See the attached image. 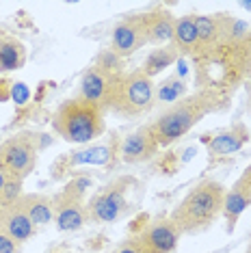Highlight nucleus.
Wrapping results in <instances>:
<instances>
[{
  "mask_svg": "<svg viewBox=\"0 0 251 253\" xmlns=\"http://www.w3.org/2000/svg\"><path fill=\"white\" fill-rule=\"evenodd\" d=\"M243 50V67H245V78H251V31L243 37L241 42Z\"/></svg>",
  "mask_w": 251,
  "mask_h": 253,
  "instance_id": "26",
  "label": "nucleus"
},
{
  "mask_svg": "<svg viewBox=\"0 0 251 253\" xmlns=\"http://www.w3.org/2000/svg\"><path fill=\"white\" fill-rule=\"evenodd\" d=\"M186 97V84L178 74L165 78L161 84H156V104H167V102H180Z\"/></svg>",
  "mask_w": 251,
  "mask_h": 253,
  "instance_id": "21",
  "label": "nucleus"
},
{
  "mask_svg": "<svg viewBox=\"0 0 251 253\" xmlns=\"http://www.w3.org/2000/svg\"><path fill=\"white\" fill-rule=\"evenodd\" d=\"M225 188L214 180H202L171 212V223L180 234H202L223 212Z\"/></svg>",
  "mask_w": 251,
  "mask_h": 253,
  "instance_id": "2",
  "label": "nucleus"
},
{
  "mask_svg": "<svg viewBox=\"0 0 251 253\" xmlns=\"http://www.w3.org/2000/svg\"><path fill=\"white\" fill-rule=\"evenodd\" d=\"M115 253H145V249H143V247H141L139 243H136L134 238H130L128 243H124Z\"/></svg>",
  "mask_w": 251,
  "mask_h": 253,
  "instance_id": "27",
  "label": "nucleus"
},
{
  "mask_svg": "<svg viewBox=\"0 0 251 253\" xmlns=\"http://www.w3.org/2000/svg\"><path fill=\"white\" fill-rule=\"evenodd\" d=\"M182 234L175 229L171 218H158L141 229L134 240L145 249V253H173L180 245Z\"/></svg>",
  "mask_w": 251,
  "mask_h": 253,
  "instance_id": "7",
  "label": "nucleus"
},
{
  "mask_svg": "<svg viewBox=\"0 0 251 253\" xmlns=\"http://www.w3.org/2000/svg\"><path fill=\"white\" fill-rule=\"evenodd\" d=\"M197 26V50L193 59L208 54L212 48L221 43V22L219 15H195Z\"/></svg>",
  "mask_w": 251,
  "mask_h": 253,
  "instance_id": "16",
  "label": "nucleus"
},
{
  "mask_svg": "<svg viewBox=\"0 0 251 253\" xmlns=\"http://www.w3.org/2000/svg\"><path fill=\"white\" fill-rule=\"evenodd\" d=\"M54 223L61 232H76L84 223H89L87 201L72 197L67 193H59L54 197Z\"/></svg>",
  "mask_w": 251,
  "mask_h": 253,
  "instance_id": "9",
  "label": "nucleus"
},
{
  "mask_svg": "<svg viewBox=\"0 0 251 253\" xmlns=\"http://www.w3.org/2000/svg\"><path fill=\"white\" fill-rule=\"evenodd\" d=\"M122 61L124 59H119V56L113 52L111 48H106V50H102V52H100L98 61H95V67H100V70L104 74H108V76H119V74H124Z\"/></svg>",
  "mask_w": 251,
  "mask_h": 253,
  "instance_id": "22",
  "label": "nucleus"
},
{
  "mask_svg": "<svg viewBox=\"0 0 251 253\" xmlns=\"http://www.w3.org/2000/svg\"><path fill=\"white\" fill-rule=\"evenodd\" d=\"M161 145L154 139L150 126H141L139 130H134L132 134H128L122 141V147H119V156H122L124 163L136 165V163H145V160H152L158 154Z\"/></svg>",
  "mask_w": 251,
  "mask_h": 253,
  "instance_id": "10",
  "label": "nucleus"
},
{
  "mask_svg": "<svg viewBox=\"0 0 251 253\" xmlns=\"http://www.w3.org/2000/svg\"><path fill=\"white\" fill-rule=\"evenodd\" d=\"M247 253H251V245H249V249H247Z\"/></svg>",
  "mask_w": 251,
  "mask_h": 253,
  "instance_id": "29",
  "label": "nucleus"
},
{
  "mask_svg": "<svg viewBox=\"0 0 251 253\" xmlns=\"http://www.w3.org/2000/svg\"><path fill=\"white\" fill-rule=\"evenodd\" d=\"M247 208H251V165L238 175V180L232 184L230 191H225L223 214L227 221V229H234L238 218Z\"/></svg>",
  "mask_w": 251,
  "mask_h": 253,
  "instance_id": "11",
  "label": "nucleus"
},
{
  "mask_svg": "<svg viewBox=\"0 0 251 253\" xmlns=\"http://www.w3.org/2000/svg\"><path fill=\"white\" fill-rule=\"evenodd\" d=\"M115 76H108L100 67H89L81 78V87H78V97L87 100L91 104H98L106 111V97L111 91V83Z\"/></svg>",
  "mask_w": 251,
  "mask_h": 253,
  "instance_id": "12",
  "label": "nucleus"
},
{
  "mask_svg": "<svg viewBox=\"0 0 251 253\" xmlns=\"http://www.w3.org/2000/svg\"><path fill=\"white\" fill-rule=\"evenodd\" d=\"M171 43L178 48L180 54H195L197 50V26H195V13L182 15L180 20H175L173 26V37Z\"/></svg>",
  "mask_w": 251,
  "mask_h": 253,
  "instance_id": "19",
  "label": "nucleus"
},
{
  "mask_svg": "<svg viewBox=\"0 0 251 253\" xmlns=\"http://www.w3.org/2000/svg\"><path fill=\"white\" fill-rule=\"evenodd\" d=\"M106 111L81 97H70L56 108L52 117L54 132L67 143H91L104 134Z\"/></svg>",
  "mask_w": 251,
  "mask_h": 253,
  "instance_id": "4",
  "label": "nucleus"
},
{
  "mask_svg": "<svg viewBox=\"0 0 251 253\" xmlns=\"http://www.w3.org/2000/svg\"><path fill=\"white\" fill-rule=\"evenodd\" d=\"M249 141V130L243 124H234L230 130L221 132L219 136H214L208 145V152L214 156H227V154L238 152L245 143Z\"/></svg>",
  "mask_w": 251,
  "mask_h": 253,
  "instance_id": "17",
  "label": "nucleus"
},
{
  "mask_svg": "<svg viewBox=\"0 0 251 253\" xmlns=\"http://www.w3.org/2000/svg\"><path fill=\"white\" fill-rule=\"evenodd\" d=\"M221 100H223V93H219V91L199 89L197 93L186 95L180 102L171 104L167 111L161 113V117L150 122L147 126H150L158 145L169 147L171 143H175L186 132H191L195 128L210 111H214L221 104Z\"/></svg>",
  "mask_w": 251,
  "mask_h": 253,
  "instance_id": "1",
  "label": "nucleus"
},
{
  "mask_svg": "<svg viewBox=\"0 0 251 253\" xmlns=\"http://www.w3.org/2000/svg\"><path fill=\"white\" fill-rule=\"evenodd\" d=\"M143 22H145V33H147V43H154V45L171 43L175 18L167 9H154L150 13H143Z\"/></svg>",
  "mask_w": 251,
  "mask_h": 253,
  "instance_id": "14",
  "label": "nucleus"
},
{
  "mask_svg": "<svg viewBox=\"0 0 251 253\" xmlns=\"http://www.w3.org/2000/svg\"><path fill=\"white\" fill-rule=\"evenodd\" d=\"M26 45L11 35H0V74H11L24 67Z\"/></svg>",
  "mask_w": 251,
  "mask_h": 253,
  "instance_id": "18",
  "label": "nucleus"
},
{
  "mask_svg": "<svg viewBox=\"0 0 251 253\" xmlns=\"http://www.w3.org/2000/svg\"><path fill=\"white\" fill-rule=\"evenodd\" d=\"M145 43H147V33H145L143 13L124 18L115 28H113L111 50L119 56V59H126V56L134 54L136 50L143 48Z\"/></svg>",
  "mask_w": 251,
  "mask_h": 253,
  "instance_id": "8",
  "label": "nucleus"
},
{
  "mask_svg": "<svg viewBox=\"0 0 251 253\" xmlns=\"http://www.w3.org/2000/svg\"><path fill=\"white\" fill-rule=\"evenodd\" d=\"M37 141L33 134H15L0 143V173L7 180L24 182L35 171Z\"/></svg>",
  "mask_w": 251,
  "mask_h": 253,
  "instance_id": "5",
  "label": "nucleus"
},
{
  "mask_svg": "<svg viewBox=\"0 0 251 253\" xmlns=\"http://www.w3.org/2000/svg\"><path fill=\"white\" fill-rule=\"evenodd\" d=\"M0 214H2V227L7 229V234L20 247L35 236L37 227L33 225V221L28 218L26 212L18 206V201L11 206H0Z\"/></svg>",
  "mask_w": 251,
  "mask_h": 253,
  "instance_id": "13",
  "label": "nucleus"
},
{
  "mask_svg": "<svg viewBox=\"0 0 251 253\" xmlns=\"http://www.w3.org/2000/svg\"><path fill=\"white\" fill-rule=\"evenodd\" d=\"M4 182H7V177L0 173V193H2V188H4Z\"/></svg>",
  "mask_w": 251,
  "mask_h": 253,
  "instance_id": "28",
  "label": "nucleus"
},
{
  "mask_svg": "<svg viewBox=\"0 0 251 253\" xmlns=\"http://www.w3.org/2000/svg\"><path fill=\"white\" fill-rule=\"evenodd\" d=\"M0 253H20V245L2 227V214H0Z\"/></svg>",
  "mask_w": 251,
  "mask_h": 253,
  "instance_id": "25",
  "label": "nucleus"
},
{
  "mask_svg": "<svg viewBox=\"0 0 251 253\" xmlns=\"http://www.w3.org/2000/svg\"><path fill=\"white\" fill-rule=\"evenodd\" d=\"M91 184H93L91 177H87V175H76L72 182L65 184L63 193L72 195V197H78V199H84V195H87V191L91 188Z\"/></svg>",
  "mask_w": 251,
  "mask_h": 253,
  "instance_id": "23",
  "label": "nucleus"
},
{
  "mask_svg": "<svg viewBox=\"0 0 251 253\" xmlns=\"http://www.w3.org/2000/svg\"><path fill=\"white\" fill-rule=\"evenodd\" d=\"M156 106V83L141 70L113 78L106 97V111L122 119L143 117Z\"/></svg>",
  "mask_w": 251,
  "mask_h": 253,
  "instance_id": "3",
  "label": "nucleus"
},
{
  "mask_svg": "<svg viewBox=\"0 0 251 253\" xmlns=\"http://www.w3.org/2000/svg\"><path fill=\"white\" fill-rule=\"evenodd\" d=\"M18 206L28 214L35 227H43L48 223H54V197L39 193H28L18 199Z\"/></svg>",
  "mask_w": 251,
  "mask_h": 253,
  "instance_id": "15",
  "label": "nucleus"
},
{
  "mask_svg": "<svg viewBox=\"0 0 251 253\" xmlns=\"http://www.w3.org/2000/svg\"><path fill=\"white\" fill-rule=\"evenodd\" d=\"M178 59H180V52H178V48H175L173 43L161 45V48L152 50V52L147 54V59L143 63V67H141V72H143L147 78L154 80V76H158L161 72H165L167 67H171Z\"/></svg>",
  "mask_w": 251,
  "mask_h": 253,
  "instance_id": "20",
  "label": "nucleus"
},
{
  "mask_svg": "<svg viewBox=\"0 0 251 253\" xmlns=\"http://www.w3.org/2000/svg\"><path fill=\"white\" fill-rule=\"evenodd\" d=\"M20 197H22V182H18V180L4 182V188H2V193H0V206H11Z\"/></svg>",
  "mask_w": 251,
  "mask_h": 253,
  "instance_id": "24",
  "label": "nucleus"
},
{
  "mask_svg": "<svg viewBox=\"0 0 251 253\" xmlns=\"http://www.w3.org/2000/svg\"><path fill=\"white\" fill-rule=\"evenodd\" d=\"M132 180L130 177H119L111 182L102 191H98L87 201L89 221L93 223H113L128 210V191Z\"/></svg>",
  "mask_w": 251,
  "mask_h": 253,
  "instance_id": "6",
  "label": "nucleus"
}]
</instances>
